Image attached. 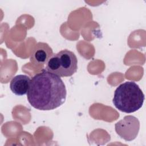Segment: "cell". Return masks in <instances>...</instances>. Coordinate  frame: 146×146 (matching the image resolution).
<instances>
[{
    "label": "cell",
    "instance_id": "obj_5",
    "mask_svg": "<svg viewBox=\"0 0 146 146\" xmlns=\"http://www.w3.org/2000/svg\"><path fill=\"white\" fill-rule=\"evenodd\" d=\"M52 55V50L47 43L39 42L35 44L32 51L30 60L36 64H44Z\"/></svg>",
    "mask_w": 146,
    "mask_h": 146
},
{
    "label": "cell",
    "instance_id": "obj_4",
    "mask_svg": "<svg viewBox=\"0 0 146 146\" xmlns=\"http://www.w3.org/2000/svg\"><path fill=\"white\" fill-rule=\"evenodd\" d=\"M116 133L126 141L133 140L137 136L140 129V122L137 117L128 115L115 125Z\"/></svg>",
    "mask_w": 146,
    "mask_h": 146
},
{
    "label": "cell",
    "instance_id": "obj_3",
    "mask_svg": "<svg viewBox=\"0 0 146 146\" xmlns=\"http://www.w3.org/2000/svg\"><path fill=\"white\" fill-rule=\"evenodd\" d=\"M78 69V59L75 54L67 49L53 54L46 63V70L59 77H68Z\"/></svg>",
    "mask_w": 146,
    "mask_h": 146
},
{
    "label": "cell",
    "instance_id": "obj_1",
    "mask_svg": "<svg viewBox=\"0 0 146 146\" xmlns=\"http://www.w3.org/2000/svg\"><path fill=\"white\" fill-rule=\"evenodd\" d=\"M66 96L65 84L60 77L46 70L32 78L27 93L31 106L41 111L52 110L61 106Z\"/></svg>",
    "mask_w": 146,
    "mask_h": 146
},
{
    "label": "cell",
    "instance_id": "obj_2",
    "mask_svg": "<svg viewBox=\"0 0 146 146\" xmlns=\"http://www.w3.org/2000/svg\"><path fill=\"white\" fill-rule=\"evenodd\" d=\"M144 99V95L139 85L130 81L125 82L116 88L112 102L119 111L132 113L143 106Z\"/></svg>",
    "mask_w": 146,
    "mask_h": 146
},
{
    "label": "cell",
    "instance_id": "obj_6",
    "mask_svg": "<svg viewBox=\"0 0 146 146\" xmlns=\"http://www.w3.org/2000/svg\"><path fill=\"white\" fill-rule=\"evenodd\" d=\"M31 79L26 75H18L10 82V88L13 94L17 96H23L27 93Z\"/></svg>",
    "mask_w": 146,
    "mask_h": 146
}]
</instances>
